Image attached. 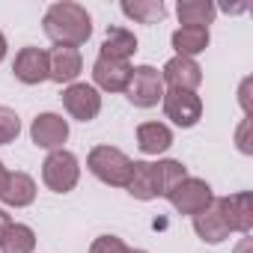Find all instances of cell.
I'll return each instance as SVG.
<instances>
[{
    "mask_svg": "<svg viewBox=\"0 0 253 253\" xmlns=\"http://www.w3.org/2000/svg\"><path fill=\"white\" fill-rule=\"evenodd\" d=\"M125 95L134 107H155L164 98V81L161 72L155 66H134L128 86H125Z\"/></svg>",
    "mask_w": 253,
    "mask_h": 253,
    "instance_id": "cell-4",
    "label": "cell"
},
{
    "mask_svg": "<svg viewBox=\"0 0 253 253\" xmlns=\"http://www.w3.org/2000/svg\"><path fill=\"white\" fill-rule=\"evenodd\" d=\"M128 194L134 200H155V182H152V164L149 161H134L131 167V179H128Z\"/></svg>",
    "mask_w": 253,
    "mask_h": 253,
    "instance_id": "cell-22",
    "label": "cell"
},
{
    "mask_svg": "<svg viewBox=\"0 0 253 253\" xmlns=\"http://www.w3.org/2000/svg\"><path fill=\"white\" fill-rule=\"evenodd\" d=\"M63 107L78 119V122H92L101 113V95L89 84H69L63 89Z\"/></svg>",
    "mask_w": 253,
    "mask_h": 253,
    "instance_id": "cell-7",
    "label": "cell"
},
{
    "mask_svg": "<svg viewBox=\"0 0 253 253\" xmlns=\"http://www.w3.org/2000/svg\"><path fill=\"white\" fill-rule=\"evenodd\" d=\"M6 176H9V170L3 167V161H0V191H3V182H6Z\"/></svg>",
    "mask_w": 253,
    "mask_h": 253,
    "instance_id": "cell-29",
    "label": "cell"
},
{
    "mask_svg": "<svg viewBox=\"0 0 253 253\" xmlns=\"http://www.w3.org/2000/svg\"><path fill=\"white\" fill-rule=\"evenodd\" d=\"M250 247H253V241L250 238H241V244L235 247V253H250Z\"/></svg>",
    "mask_w": 253,
    "mask_h": 253,
    "instance_id": "cell-28",
    "label": "cell"
},
{
    "mask_svg": "<svg viewBox=\"0 0 253 253\" xmlns=\"http://www.w3.org/2000/svg\"><path fill=\"white\" fill-rule=\"evenodd\" d=\"M89 253H131V247L116 235H98L89 244Z\"/></svg>",
    "mask_w": 253,
    "mask_h": 253,
    "instance_id": "cell-25",
    "label": "cell"
},
{
    "mask_svg": "<svg viewBox=\"0 0 253 253\" xmlns=\"http://www.w3.org/2000/svg\"><path fill=\"white\" fill-rule=\"evenodd\" d=\"M12 72L27 86H36V84L48 81V51L33 48V45L30 48H21L18 57H15V63H12Z\"/></svg>",
    "mask_w": 253,
    "mask_h": 253,
    "instance_id": "cell-10",
    "label": "cell"
},
{
    "mask_svg": "<svg viewBox=\"0 0 253 253\" xmlns=\"http://www.w3.org/2000/svg\"><path fill=\"white\" fill-rule=\"evenodd\" d=\"M42 30L54 45L63 48H78L92 36V18L81 3H72V0H60V3H51L45 18H42Z\"/></svg>",
    "mask_w": 253,
    "mask_h": 253,
    "instance_id": "cell-1",
    "label": "cell"
},
{
    "mask_svg": "<svg viewBox=\"0 0 253 253\" xmlns=\"http://www.w3.org/2000/svg\"><path fill=\"white\" fill-rule=\"evenodd\" d=\"M137 146L146 155H161L173 146V131L164 122H143L137 125Z\"/></svg>",
    "mask_w": 253,
    "mask_h": 253,
    "instance_id": "cell-17",
    "label": "cell"
},
{
    "mask_svg": "<svg viewBox=\"0 0 253 253\" xmlns=\"http://www.w3.org/2000/svg\"><path fill=\"white\" fill-rule=\"evenodd\" d=\"M86 167L95 179H101L104 185H113V188H125L131 179V167L134 161L125 155L122 149L116 146H95L89 155H86Z\"/></svg>",
    "mask_w": 253,
    "mask_h": 253,
    "instance_id": "cell-2",
    "label": "cell"
},
{
    "mask_svg": "<svg viewBox=\"0 0 253 253\" xmlns=\"http://www.w3.org/2000/svg\"><path fill=\"white\" fill-rule=\"evenodd\" d=\"M3 57H6V36L0 33V60H3Z\"/></svg>",
    "mask_w": 253,
    "mask_h": 253,
    "instance_id": "cell-30",
    "label": "cell"
},
{
    "mask_svg": "<svg viewBox=\"0 0 253 253\" xmlns=\"http://www.w3.org/2000/svg\"><path fill=\"white\" fill-rule=\"evenodd\" d=\"M0 200L12 209H24L36 200V182L27 176V173H9L6 182H3V191H0Z\"/></svg>",
    "mask_w": 253,
    "mask_h": 253,
    "instance_id": "cell-16",
    "label": "cell"
},
{
    "mask_svg": "<svg viewBox=\"0 0 253 253\" xmlns=\"http://www.w3.org/2000/svg\"><path fill=\"white\" fill-rule=\"evenodd\" d=\"M247 128H250V119H244L241 128H238V149H241V152H253L250 143H247Z\"/></svg>",
    "mask_w": 253,
    "mask_h": 253,
    "instance_id": "cell-26",
    "label": "cell"
},
{
    "mask_svg": "<svg viewBox=\"0 0 253 253\" xmlns=\"http://www.w3.org/2000/svg\"><path fill=\"white\" fill-rule=\"evenodd\" d=\"M122 12L128 18H134V21H140V24H158L167 15V6L161 3V0H134V3L125 0Z\"/></svg>",
    "mask_w": 253,
    "mask_h": 253,
    "instance_id": "cell-23",
    "label": "cell"
},
{
    "mask_svg": "<svg viewBox=\"0 0 253 253\" xmlns=\"http://www.w3.org/2000/svg\"><path fill=\"white\" fill-rule=\"evenodd\" d=\"M194 232L206 244H220L223 238H229V226H226V217H223V209H220L217 197L211 200L209 209H203L200 214H194Z\"/></svg>",
    "mask_w": 253,
    "mask_h": 253,
    "instance_id": "cell-13",
    "label": "cell"
},
{
    "mask_svg": "<svg viewBox=\"0 0 253 253\" xmlns=\"http://www.w3.org/2000/svg\"><path fill=\"white\" fill-rule=\"evenodd\" d=\"M161 81H164L170 89H188V92H194V89L203 84V69H200V63L191 60V57H173V60L164 63Z\"/></svg>",
    "mask_w": 253,
    "mask_h": 253,
    "instance_id": "cell-9",
    "label": "cell"
},
{
    "mask_svg": "<svg viewBox=\"0 0 253 253\" xmlns=\"http://www.w3.org/2000/svg\"><path fill=\"white\" fill-rule=\"evenodd\" d=\"M9 226H12V217H9L3 209H0V238H3V232H6Z\"/></svg>",
    "mask_w": 253,
    "mask_h": 253,
    "instance_id": "cell-27",
    "label": "cell"
},
{
    "mask_svg": "<svg viewBox=\"0 0 253 253\" xmlns=\"http://www.w3.org/2000/svg\"><path fill=\"white\" fill-rule=\"evenodd\" d=\"M173 48H176V57H197L209 48V30L206 27H179L173 33Z\"/></svg>",
    "mask_w": 253,
    "mask_h": 253,
    "instance_id": "cell-19",
    "label": "cell"
},
{
    "mask_svg": "<svg viewBox=\"0 0 253 253\" xmlns=\"http://www.w3.org/2000/svg\"><path fill=\"white\" fill-rule=\"evenodd\" d=\"M176 15H179L182 27H206L209 30V24L217 15V6L209 3V0H179Z\"/></svg>",
    "mask_w": 253,
    "mask_h": 253,
    "instance_id": "cell-18",
    "label": "cell"
},
{
    "mask_svg": "<svg viewBox=\"0 0 253 253\" xmlns=\"http://www.w3.org/2000/svg\"><path fill=\"white\" fill-rule=\"evenodd\" d=\"M21 134V119L12 107L0 104V143H12Z\"/></svg>",
    "mask_w": 253,
    "mask_h": 253,
    "instance_id": "cell-24",
    "label": "cell"
},
{
    "mask_svg": "<svg viewBox=\"0 0 253 253\" xmlns=\"http://www.w3.org/2000/svg\"><path fill=\"white\" fill-rule=\"evenodd\" d=\"M84 60L78 48H63L57 45L54 51H48V81L57 84H75V78L81 75Z\"/></svg>",
    "mask_w": 253,
    "mask_h": 253,
    "instance_id": "cell-11",
    "label": "cell"
},
{
    "mask_svg": "<svg viewBox=\"0 0 253 253\" xmlns=\"http://www.w3.org/2000/svg\"><path fill=\"white\" fill-rule=\"evenodd\" d=\"M220 209H223V217H226V226L229 232H241L247 235L253 229V203H250V194H229V197H217Z\"/></svg>",
    "mask_w": 253,
    "mask_h": 253,
    "instance_id": "cell-12",
    "label": "cell"
},
{
    "mask_svg": "<svg viewBox=\"0 0 253 253\" xmlns=\"http://www.w3.org/2000/svg\"><path fill=\"white\" fill-rule=\"evenodd\" d=\"M128 78H131V66H128V63H116V60L98 57L95 66H92V81H95V86L104 89V92H125Z\"/></svg>",
    "mask_w": 253,
    "mask_h": 253,
    "instance_id": "cell-14",
    "label": "cell"
},
{
    "mask_svg": "<svg viewBox=\"0 0 253 253\" xmlns=\"http://www.w3.org/2000/svg\"><path fill=\"white\" fill-rule=\"evenodd\" d=\"M81 179V164L69 149H54L42 164V182L54 194H69Z\"/></svg>",
    "mask_w": 253,
    "mask_h": 253,
    "instance_id": "cell-3",
    "label": "cell"
},
{
    "mask_svg": "<svg viewBox=\"0 0 253 253\" xmlns=\"http://www.w3.org/2000/svg\"><path fill=\"white\" fill-rule=\"evenodd\" d=\"M30 137L39 149H63V143L69 140V122L60 113H39L30 125Z\"/></svg>",
    "mask_w": 253,
    "mask_h": 253,
    "instance_id": "cell-8",
    "label": "cell"
},
{
    "mask_svg": "<svg viewBox=\"0 0 253 253\" xmlns=\"http://www.w3.org/2000/svg\"><path fill=\"white\" fill-rule=\"evenodd\" d=\"M164 113L167 119H173L179 128H194L203 116V101L197 92H188V89H164Z\"/></svg>",
    "mask_w": 253,
    "mask_h": 253,
    "instance_id": "cell-6",
    "label": "cell"
},
{
    "mask_svg": "<svg viewBox=\"0 0 253 253\" xmlns=\"http://www.w3.org/2000/svg\"><path fill=\"white\" fill-rule=\"evenodd\" d=\"M137 51V36L131 30H125V27H110L104 42H101V54L104 60H116V63H128Z\"/></svg>",
    "mask_w": 253,
    "mask_h": 253,
    "instance_id": "cell-15",
    "label": "cell"
},
{
    "mask_svg": "<svg viewBox=\"0 0 253 253\" xmlns=\"http://www.w3.org/2000/svg\"><path fill=\"white\" fill-rule=\"evenodd\" d=\"M33 247H36V232L27 223H12L0 238V253H33Z\"/></svg>",
    "mask_w": 253,
    "mask_h": 253,
    "instance_id": "cell-21",
    "label": "cell"
},
{
    "mask_svg": "<svg viewBox=\"0 0 253 253\" xmlns=\"http://www.w3.org/2000/svg\"><path fill=\"white\" fill-rule=\"evenodd\" d=\"M167 200L173 203V209L179 211V214H200L203 209H209L211 206V200H214V194H211V185L206 182V179H194V176H188L185 182H179L170 194H167Z\"/></svg>",
    "mask_w": 253,
    "mask_h": 253,
    "instance_id": "cell-5",
    "label": "cell"
},
{
    "mask_svg": "<svg viewBox=\"0 0 253 253\" xmlns=\"http://www.w3.org/2000/svg\"><path fill=\"white\" fill-rule=\"evenodd\" d=\"M185 179H188V170H185L182 161L167 158V161L152 164V182H155V194H158V197H167V194H170L179 182H185Z\"/></svg>",
    "mask_w": 253,
    "mask_h": 253,
    "instance_id": "cell-20",
    "label": "cell"
},
{
    "mask_svg": "<svg viewBox=\"0 0 253 253\" xmlns=\"http://www.w3.org/2000/svg\"><path fill=\"white\" fill-rule=\"evenodd\" d=\"M131 253H146V250H131Z\"/></svg>",
    "mask_w": 253,
    "mask_h": 253,
    "instance_id": "cell-31",
    "label": "cell"
}]
</instances>
